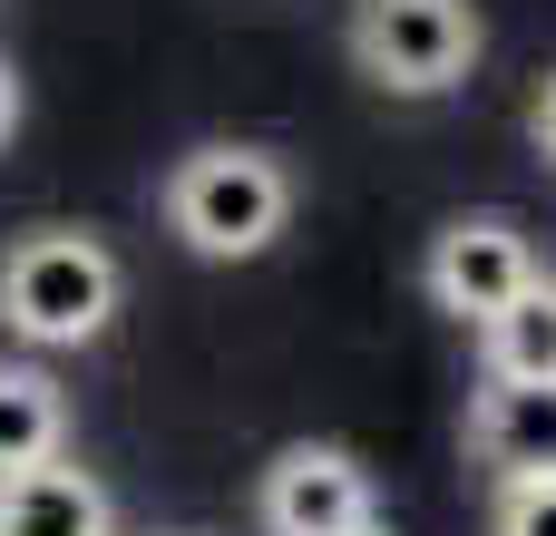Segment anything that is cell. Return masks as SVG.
Returning <instances> with one entry per match:
<instances>
[{
  "label": "cell",
  "instance_id": "1",
  "mask_svg": "<svg viewBox=\"0 0 556 536\" xmlns=\"http://www.w3.org/2000/svg\"><path fill=\"white\" fill-rule=\"evenodd\" d=\"M117 312V254L78 225H39L0 254V322L39 352H68V342H98Z\"/></svg>",
  "mask_w": 556,
  "mask_h": 536
},
{
  "label": "cell",
  "instance_id": "2",
  "mask_svg": "<svg viewBox=\"0 0 556 536\" xmlns=\"http://www.w3.org/2000/svg\"><path fill=\"white\" fill-rule=\"evenodd\" d=\"M293 215V176L264 156V146H195L176 176H166V225L186 234V254L205 264H244L283 234Z\"/></svg>",
  "mask_w": 556,
  "mask_h": 536
},
{
  "label": "cell",
  "instance_id": "3",
  "mask_svg": "<svg viewBox=\"0 0 556 536\" xmlns=\"http://www.w3.org/2000/svg\"><path fill=\"white\" fill-rule=\"evenodd\" d=\"M352 59L401 98H440L479 59V10L469 0H362L352 10Z\"/></svg>",
  "mask_w": 556,
  "mask_h": 536
},
{
  "label": "cell",
  "instance_id": "4",
  "mask_svg": "<svg viewBox=\"0 0 556 536\" xmlns=\"http://www.w3.org/2000/svg\"><path fill=\"white\" fill-rule=\"evenodd\" d=\"M420 283H430V303H440V312L489 322V312H508V303L538 283V254H528V234H518L508 215H459V225H440V234H430Z\"/></svg>",
  "mask_w": 556,
  "mask_h": 536
},
{
  "label": "cell",
  "instance_id": "5",
  "mask_svg": "<svg viewBox=\"0 0 556 536\" xmlns=\"http://www.w3.org/2000/svg\"><path fill=\"white\" fill-rule=\"evenodd\" d=\"M254 518H264V536H342V527H362V518H371V478H362V459H352V449L303 439V449H283V459L264 469Z\"/></svg>",
  "mask_w": 556,
  "mask_h": 536
},
{
  "label": "cell",
  "instance_id": "6",
  "mask_svg": "<svg viewBox=\"0 0 556 536\" xmlns=\"http://www.w3.org/2000/svg\"><path fill=\"white\" fill-rule=\"evenodd\" d=\"M469 459L489 478L556 469V381H489L469 410Z\"/></svg>",
  "mask_w": 556,
  "mask_h": 536
},
{
  "label": "cell",
  "instance_id": "7",
  "mask_svg": "<svg viewBox=\"0 0 556 536\" xmlns=\"http://www.w3.org/2000/svg\"><path fill=\"white\" fill-rule=\"evenodd\" d=\"M0 536H108V488L88 469H10L0 478Z\"/></svg>",
  "mask_w": 556,
  "mask_h": 536
},
{
  "label": "cell",
  "instance_id": "8",
  "mask_svg": "<svg viewBox=\"0 0 556 536\" xmlns=\"http://www.w3.org/2000/svg\"><path fill=\"white\" fill-rule=\"evenodd\" d=\"M59 439H68V400H59V381H49L39 361H0V478L59 459Z\"/></svg>",
  "mask_w": 556,
  "mask_h": 536
},
{
  "label": "cell",
  "instance_id": "9",
  "mask_svg": "<svg viewBox=\"0 0 556 536\" xmlns=\"http://www.w3.org/2000/svg\"><path fill=\"white\" fill-rule=\"evenodd\" d=\"M479 352H489V381H556V283L547 273L508 312L479 322Z\"/></svg>",
  "mask_w": 556,
  "mask_h": 536
},
{
  "label": "cell",
  "instance_id": "10",
  "mask_svg": "<svg viewBox=\"0 0 556 536\" xmlns=\"http://www.w3.org/2000/svg\"><path fill=\"white\" fill-rule=\"evenodd\" d=\"M489 536H556V469H528V478H498V508H489Z\"/></svg>",
  "mask_w": 556,
  "mask_h": 536
},
{
  "label": "cell",
  "instance_id": "11",
  "mask_svg": "<svg viewBox=\"0 0 556 536\" xmlns=\"http://www.w3.org/2000/svg\"><path fill=\"white\" fill-rule=\"evenodd\" d=\"M528 127H538V146H547V156H556V78H547V88H538V107H528Z\"/></svg>",
  "mask_w": 556,
  "mask_h": 536
},
{
  "label": "cell",
  "instance_id": "12",
  "mask_svg": "<svg viewBox=\"0 0 556 536\" xmlns=\"http://www.w3.org/2000/svg\"><path fill=\"white\" fill-rule=\"evenodd\" d=\"M10 127H20V78L0 68V137H10Z\"/></svg>",
  "mask_w": 556,
  "mask_h": 536
},
{
  "label": "cell",
  "instance_id": "13",
  "mask_svg": "<svg viewBox=\"0 0 556 536\" xmlns=\"http://www.w3.org/2000/svg\"><path fill=\"white\" fill-rule=\"evenodd\" d=\"M342 536H391V527H381V518H362V527H342Z\"/></svg>",
  "mask_w": 556,
  "mask_h": 536
}]
</instances>
